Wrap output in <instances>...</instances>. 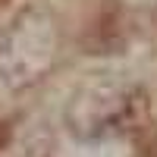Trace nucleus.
Listing matches in <instances>:
<instances>
[{
  "instance_id": "f257e3e1",
  "label": "nucleus",
  "mask_w": 157,
  "mask_h": 157,
  "mask_svg": "<svg viewBox=\"0 0 157 157\" xmlns=\"http://www.w3.org/2000/svg\"><path fill=\"white\" fill-rule=\"evenodd\" d=\"M3 141H6V129L0 126V148H3Z\"/></svg>"
}]
</instances>
